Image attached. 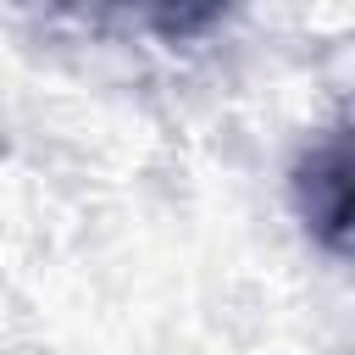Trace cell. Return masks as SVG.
<instances>
[{
    "label": "cell",
    "mask_w": 355,
    "mask_h": 355,
    "mask_svg": "<svg viewBox=\"0 0 355 355\" xmlns=\"http://www.w3.org/2000/svg\"><path fill=\"white\" fill-rule=\"evenodd\" d=\"M227 0H150V22L166 33V39H189L200 28H211L222 17Z\"/></svg>",
    "instance_id": "cell-2"
},
{
    "label": "cell",
    "mask_w": 355,
    "mask_h": 355,
    "mask_svg": "<svg viewBox=\"0 0 355 355\" xmlns=\"http://www.w3.org/2000/svg\"><path fill=\"white\" fill-rule=\"evenodd\" d=\"M349 133L344 128H327L294 166V205L305 216V227L333 250L344 255L349 250V211H355V178H349Z\"/></svg>",
    "instance_id": "cell-1"
}]
</instances>
